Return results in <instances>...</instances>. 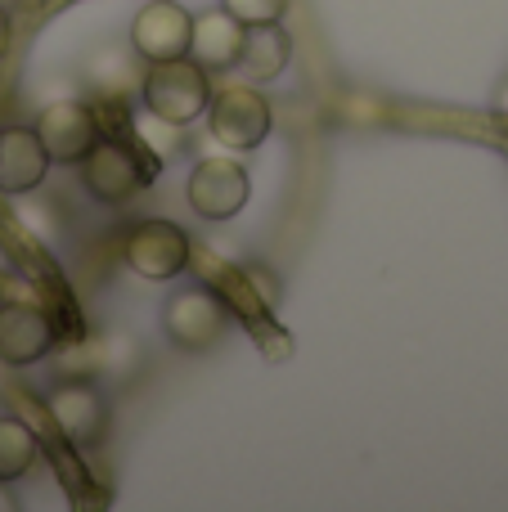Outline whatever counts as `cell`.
<instances>
[{"label":"cell","mask_w":508,"mask_h":512,"mask_svg":"<svg viewBox=\"0 0 508 512\" xmlns=\"http://www.w3.org/2000/svg\"><path fill=\"white\" fill-rule=\"evenodd\" d=\"M189 207L203 221H234V216L248 207L252 180L243 171V162L225 158V153H212V158H198L194 171H189Z\"/></svg>","instance_id":"obj_6"},{"label":"cell","mask_w":508,"mask_h":512,"mask_svg":"<svg viewBox=\"0 0 508 512\" xmlns=\"http://www.w3.org/2000/svg\"><path fill=\"white\" fill-rule=\"evenodd\" d=\"M162 333H167V342L176 351L203 355L230 333V310L212 288L185 283V288H176L162 301Z\"/></svg>","instance_id":"obj_4"},{"label":"cell","mask_w":508,"mask_h":512,"mask_svg":"<svg viewBox=\"0 0 508 512\" xmlns=\"http://www.w3.org/2000/svg\"><path fill=\"white\" fill-rule=\"evenodd\" d=\"M77 167H81L86 194L104 207H117V203H126V198H135L144 185H153L162 171L158 153H135L131 144L113 140V135H99Z\"/></svg>","instance_id":"obj_2"},{"label":"cell","mask_w":508,"mask_h":512,"mask_svg":"<svg viewBox=\"0 0 508 512\" xmlns=\"http://www.w3.org/2000/svg\"><path fill=\"white\" fill-rule=\"evenodd\" d=\"M293 59V41H288L284 23H252L243 32V54H239V72L252 86H266Z\"/></svg>","instance_id":"obj_13"},{"label":"cell","mask_w":508,"mask_h":512,"mask_svg":"<svg viewBox=\"0 0 508 512\" xmlns=\"http://www.w3.org/2000/svg\"><path fill=\"white\" fill-rule=\"evenodd\" d=\"M221 9H230L239 23H284L288 0H221Z\"/></svg>","instance_id":"obj_15"},{"label":"cell","mask_w":508,"mask_h":512,"mask_svg":"<svg viewBox=\"0 0 508 512\" xmlns=\"http://www.w3.org/2000/svg\"><path fill=\"white\" fill-rule=\"evenodd\" d=\"M495 117H500V122H508V81L500 90H495Z\"/></svg>","instance_id":"obj_18"},{"label":"cell","mask_w":508,"mask_h":512,"mask_svg":"<svg viewBox=\"0 0 508 512\" xmlns=\"http://www.w3.org/2000/svg\"><path fill=\"white\" fill-rule=\"evenodd\" d=\"M243 274H248L252 288H261V301H266V306L275 310V306H279V297H284V283H279V274L270 270V265H261V261L243 265Z\"/></svg>","instance_id":"obj_16"},{"label":"cell","mask_w":508,"mask_h":512,"mask_svg":"<svg viewBox=\"0 0 508 512\" xmlns=\"http://www.w3.org/2000/svg\"><path fill=\"white\" fill-rule=\"evenodd\" d=\"M189 256H194V243H189V234L176 221H140L122 239L126 270L149 283H167L176 274H185Z\"/></svg>","instance_id":"obj_5"},{"label":"cell","mask_w":508,"mask_h":512,"mask_svg":"<svg viewBox=\"0 0 508 512\" xmlns=\"http://www.w3.org/2000/svg\"><path fill=\"white\" fill-rule=\"evenodd\" d=\"M270 126H275V113H270V99L261 95L252 81H221L212 86V99H207V131L221 149L230 153H252L270 140Z\"/></svg>","instance_id":"obj_3"},{"label":"cell","mask_w":508,"mask_h":512,"mask_svg":"<svg viewBox=\"0 0 508 512\" xmlns=\"http://www.w3.org/2000/svg\"><path fill=\"white\" fill-rule=\"evenodd\" d=\"M45 414L72 450H95L108 436V400L86 378L59 382V387L45 391Z\"/></svg>","instance_id":"obj_7"},{"label":"cell","mask_w":508,"mask_h":512,"mask_svg":"<svg viewBox=\"0 0 508 512\" xmlns=\"http://www.w3.org/2000/svg\"><path fill=\"white\" fill-rule=\"evenodd\" d=\"M243 32H248V23H239L230 9H207L203 18H194V36H189V59L203 63L207 72H230V68H239Z\"/></svg>","instance_id":"obj_12"},{"label":"cell","mask_w":508,"mask_h":512,"mask_svg":"<svg viewBox=\"0 0 508 512\" xmlns=\"http://www.w3.org/2000/svg\"><path fill=\"white\" fill-rule=\"evenodd\" d=\"M189 36H194V14L176 0H144L131 18V50L144 63L189 54Z\"/></svg>","instance_id":"obj_8"},{"label":"cell","mask_w":508,"mask_h":512,"mask_svg":"<svg viewBox=\"0 0 508 512\" xmlns=\"http://www.w3.org/2000/svg\"><path fill=\"white\" fill-rule=\"evenodd\" d=\"M207 99H212V72H207L203 63H194L189 54L149 63L140 77L144 113L162 117V122H171V126L198 122V117L207 113Z\"/></svg>","instance_id":"obj_1"},{"label":"cell","mask_w":508,"mask_h":512,"mask_svg":"<svg viewBox=\"0 0 508 512\" xmlns=\"http://www.w3.org/2000/svg\"><path fill=\"white\" fill-rule=\"evenodd\" d=\"M32 131L41 135L50 162H68V167H77V162L90 153V144L104 135L99 131L95 108L81 104V99H59V104H50L41 117H36Z\"/></svg>","instance_id":"obj_9"},{"label":"cell","mask_w":508,"mask_h":512,"mask_svg":"<svg viewBox=\"0 0 508 512\" xmlns=\"http://www.w3.org/2000/svg\"><path fill=\"white\" fill-rule=\"evenodd\" d=\"M9 41H14V27H9V14L0 9V59L9 54Z\"/></svg>","instance_id":"obj_17"},{"label":"cell","mask_w":508,"mask_h":512,"mask_svg":"<svg viewBox=\"0 0 508 512\" xmlns=\"http://www.w3.org/2000/svg\"><path fill=\"white\" fill-rule=\"evenodd\" d=\"M50 176V153L32 126L0 131V194H32Z\"/></svg>","instance_id":"obj_11"},{"label":"cell","mask_w":508,"mask_h":512,"mask_svg":"<svg viewBox=\"0 0 508 512\" xmlns=\"http://www.w3.org/2000/svg\"><path fill=\"white\" fill-rule=\"evenodd\" d=\"M54 351V328L50 315L41 306H27V301H9L0 306V364H41Z\"/></svg>","instance_id":"obj_10"},{"label":"cell","mask_w":508,"mask_h":512,"mask_svg":"<svg viewBox=\"0 0 508 512\" xmlns=\"http://www.w3.org/2000/svg\"><path fill=\"white\" fill-rule=\"evenodd\" d=\"M36 454H41V441L32 427L14 414H0V486L23 481L36 468Z\"/></svg>","instance_id":"obj_14"}]
</instances>
